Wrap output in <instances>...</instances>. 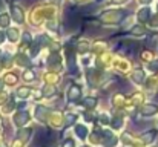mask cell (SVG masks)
<instances>
[{"instance_id":"obj_1","label":"cell","mask_w":158,"mask_h":147,"mask_svg":"<svg viewBox=\"0 0 158 147\" xmlns=\"http://www.w3.org/2000/svg\"><path fill=\"white\" fill-rule=\"evenodd\" d=\"M11 15H12V18H14L17 23H23V20H25L23 11H22V8H20L19 5H12V6H11Z\"/></svg>"},{"instance_id":"obj_2","label":"cell","mask_w":158,"mask_h":147,"mask_svg":"<svg viewBox=\"0 0 158 147\" xmlns=\"http://www.w3.org/2000/svg\"><path fill=\"white\" fill-rule=\"evenodd\" d=\"M28 120H29V115H28V112H19L15 116H14V123H15V126H23L25 123H28Z\"/></svg>"},{"instance_id":"obj_3","label":"cell","mask_w":158,"mask_h":147,"mask_svg":"<svg viewBox=\"0 0 158 147\" xmlns=\"http://www.w3.org/2000/svg\"><path fill=\"white\" fill-rule=\"evenodd\" d=\"M80 97H81V89H80L78 86H72V88L69 89V92H68V98H69L71 101H75V100H78Z\"/></svg>"},{"instance_id":"obj_4","label":"cell","mask_w":158,"mask_h":147,"mask_svg":"<svg viewBox=\"0 0 158 147\" xmlns=\"http://www.w3.org/2000/svg\"><path fill=\"white\" fill-rule=\"evenodd\" d=\"M149 17H151V11H149L148 8H143V9L138 11V22L144 23V22L149 20Z\"/></svg>"},{"instance_id":"obj_5","label":"cell","mask_w":158,"mask_h":147,"mask_svg":"<svg viewBox=\"0 0 158 147\" xmlns=\"http://www.w3.org/2000/svg\"><path fill=\"white\" fill-rule=\"evenodd\" d=\"M157 110H158V107H157V106H154V104H149V106H144V107H143L141 113L148 116V115H154V113H155Z\"/></svg>"},{"instance_id":"obj_6","label":"cell","mask_w":158,"mask_h":147,"mask_svg":"<svg viewBox=\"0 0 158 147\" xmlns=\"http://www.w3.org/2000/svg\"><path fill=\"white\" fill-rule=\"evenodd\" d=\"M83 104H85V107H88V109H94V107L97 106V100L92 97H88L83 100Z\"/></svg>"},{"instance_id":"obj_7","label":"cell","mask_w":158,"mask_h":147,"mask_svg":"<svg viewBox=\"0 0 158 147\" xmlns=\"http://www.w3.org/2000/svg\"><path fill=\"white\" fill-rule=\"evenodd\" d=\"M29 92H31L29 88H26V86H25V88H20V89L17 91V97L19 98H26L28 95H29Z\"/></svg>"},{"instance_id":"obj_8","label":"cell","mask_w":158,"mask_h":147,"mask_svg":"<svg viewBox=\"0 0 158 147\" xmlns=\"http://www.w3.org/2000/svg\"><path fill=\"white\" fill-rule=\"evenodd\" d=\"M8 39L11 42H17L19 40V31L17 29H9L8 31Z\"/></svg>"},{"instance_id":"obj_9","label":"cell","mask_w":158,"mask_h":147,"mask_svg":"<svg viewBox=\"0 0 158 147\" xmlns=\"http://www.w3.org/2000/svg\"><path fill=\"white\" fill-rule=\"evenodd\" d=\"M132 78H134V81H137V83H143V80H144V74H143L141 71H135L134 75H132Z\"/></svg>"},{"instance_id":"obj_10","label":"cell","mask_w":158,"mask_h":147,"mask_svg":"<svg viewBox=\"0 0 158 147\" xmlns=\"http://www.w3.org/2000/svg\"><path fill=\"white\" fill-rule=\"evenodd\" d=\"M155 135H157V132L155 130H151V132H148L144 137H143V140H144V143H151L154 138H155Z\"/></svg>"},{"instance_id":"obj_11","label":"cell","mask_w":158,"mask_h":147,"mask_svg":"<svg viewBox=\"0 0 158 147\" xmlns=\"http://www.w3.org/2000/svg\"><path fill=\"white\" fill-rule=\"evenodd\" d=\"M8 25H9V17H8L6 14H2V15H0V26H2V28H6Z\"/></svg>"},{"instance_id":"obj_12","label":"cell","mask_w":158,"mask_h":147,"mask_svg":"<svg viewBox=\"0 0 158 147\" xmlns=\"http://www.w3.org/2000/svg\"><path fill=\"white\" fill-rule=\"evenodd\" d=\"M75 130L78 132V137H80V138H85V137L88 135V130H86L83 126H75Z\"/></svg>"},{"instance_id":"obj_13","label":"cell","mask_w":158,"mask_h":147,"mask_svg":"<svg viewBox=\"0 0 158 147\" xmlns=\"http://www.w3.org/2000/svg\"><path fill=\"white\" fill-rule=\"evenodd\" d=\"M54 94H55V88H54V86H46L45 91H43V95H45V97H51Z\"/></svg>"},{"instance_id":"obj_14","label":"cell","mask_w":158,"mask_h":147,"mask_svg":"<svg viewBox=\"0 0 158 147\" xmlns=\"http://www.w3.org/2000/svg\"><path fill=\"white\" fill-rule=\"evenodd\" d=\"M17 63H19L20 66H28V64H29V61H28V58H26L25 55H19V57H17Z\"/></svg>"},{"instance_id":"obj_15","label":"cell","mask_w":158,"mask_h":147,"mask_svg":"<svg viewBox=\"0 0 158 147\" xmlns=\"http://www.w3.org/2000/svg\"><path fill=\"white\" fill-rule=\"evenodd\" d=\"M29 133H31V130H29V129H26V130H20V132H19V135H20L19 138L25 141V140H28V138H29Z\"/></svg>"},{"instance_id":"obj_16","label":"cell","mask_w":158,"mask_h":147,"mask_svg":"<svg viewBox=\"0 0 158 147\" xmlns=\"http://www.w3.org/2000/svg\"><path fill=\"white\" fill-rule=\"evenodd\" d=\"M5 81H6L8 84H14V83L17 81V77H15V75H12V74H9V75H6Z\"/></svg>"},{"instance_id":"obj_17","label":"cell","mask_w":158,"mask_h":147,"mask_svg":"<svg viewBox=\"0 0 158 147\" xmlns=\"http://www.w3.org/2000/svg\"><path fill=\"white\" fill-rule=\"evenodd\" d=\"M23 78H25V80H28V81H32V80H35V75H32V72H31V71H26V72H25V75H23Z\"/></svg>"},{"instance_id":"obj_18","label":"cell","mask_w":158,"mask_h":147,"mask_svg":"<svg viewBox=\"0 0 158 147\" xmlns=\"http://www.w3.org/2000/svg\"><path fill=\"white\" fill-rule=\"evenodd\" d=\"M58 60H60V55H58V54L54 52L52 55H49V63H54V64H55V63H58Z\"/></svg>"},{"instance_id":"obj_19","label":"cell","mask_w":158,"mask_h":147,"mask_svg":"<svg viewBox=\"0 0 158 147\" xmlns=\"http://www.w3.org/2000/svg\"><path fill=\"white\" fill-rule=\"evenodd\" d=\"M23 42H26V43H31V42H32V37H31L29 32H25V34H23Z\"/></svg>"},{"instance_id":"obj_20","label":"cell","mask_w":158,"mask_h":147,"mask_svg":"<svg viewBox=\"0 0 158 147\" xmlns=\"http://www.w3.org/2000/svg\"><path fill=\"white\" fill-rule=\"evenodd\" d=\"M114 127H115V129L121 127V120H120V118H115V120H114Z\"/></svg>"},{"instance_id":"obj_21","label":"cell","mask_w":158,"mask_h":147,"mask_svg":"<svg viewBox=\"0 0 158 147\" xmlns=\"http://www.w3.org/2000/svg\"><path fill=\"white\" fill-rule=\"evenodd\" d=\"M63 147H74V141H72V140H66Z\"/></svg>"},{"instance_id":"obj_22","label":"cell","mask_w":158,"mask_h":147,"mask_svg":"<svg viewBox=\"0 0 158 147\" xmlns=\"http://www.w3.org/2000/svg\"><path fill=\"white\" fill-rule=\"evenodd\" d=\"M132 32H134V34H143V32H144V29H143V28H134V29H132Z\"/></svg>"},{"instance_id":"obj_23","label":"cell","mask_w":158,"mask_h":147,"mask_svg":"<svg viewBox=\"0 0 158 147\" xmlns=\"http://www.w3.org/2000/svg\"><path fill=\"white\" fill-rule=\"evenodd\" d=\"M74 120H75V116H74V115H68V116H66L68 124H72V121H74Z\"/></svg>"},{"instance_id":"obj_24","label":"cell","mask_w":158,"mask_h":147,"mask_svg":"<svg viewBox=\"0 0 158 147\" xmlns=\"http://www.w3.org/2000/svg\"><path fill=\"white\" fill-rule=\"evenodd\" d=\"M78 49H80L81 52H85V51L88 49V45H86V43H80V46H78Z\"/></svg>"},{"instance_id":"obj_25","label":"cell","mask_w":158,"mask_h":147,"mask_svg":"<svg viewBox=\"0 0 158 147\" xmlns=\"http://www.w3.org/2000/svg\"><path fill=\"white\" fill-rule=\"evenodd\" d=\"M3 40H5V35H3V34L0 32V42H3Z\"/></svg>"},{"instance_id":"obj_26","label":"cell","mask_w":158,"mask_h":147,"mask_svg":"<svg viewBox=\"0 0 158 147\" xmlns=\"http://www.w3.org/2000/svg\"><path fill=\"white\" fill-rule=\"evenodd\" d=\"M141 3H151V0H140Z\"/></svg>"},{"instance_id":"obj_27","label":"cell","mask_w":158,"mask_h":147,"mask_svg":"<svg viewBox=\"0 0 158 147\" xmlns=\"http://www.w3.org/2000/svg\"><path fill=\"white\" fill-rule=\"evenodd\" d=\"M0 147H6V144H3V143H2V144H0Z\"/></svg>"},{"instance_id":"obj_28","label":"cell","mask_w":158,"mask_h":147,"mask_svg":"<svg viewBox=\"0 0 158 147\" xmlns=\"http://www.w3.org/2000/svg\"><path fill=\"white\" fill-rule=\"evenodd\" d=\"M0 89H2V81H0Z\"/></svg>"}]
</instances>
